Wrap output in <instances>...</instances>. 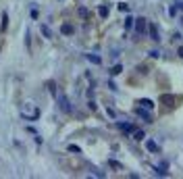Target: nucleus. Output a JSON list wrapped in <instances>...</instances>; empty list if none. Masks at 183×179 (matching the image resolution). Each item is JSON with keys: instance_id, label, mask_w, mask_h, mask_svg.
<instances>
[{"instance_id": "f257e3e1", "label": "nucleus", "mask_w": 183, "mask_h": 179, "mask_svg": "<svg viewBox=\"0 0 183 179\" xmlns=\"http://www.w3.org/2000/svg\"><path fill=\"white\" fill-rule=\"evenodd\" d=\"M150 36H152V40H154V42H160L158 27H156V25H150Z\"/></svg>"}, {"instance_id": "f03ea898", "label": "nucleus", "mask_w": 183, "mask_h": 179, "mask_svg": "<svg viewBox=\"0 0 183 179\" xmlns=\"http://www.w3.org/2000/svg\"><path fill=\"white\" fill-rule=\"evenodd\" d=\"M135 27L139 34H144V29H146V23H144V19H135Z\"/></svg>"}, {"instance_id": "7ed1b4c3", "label": "nucleus", "mask_w": 183, "mask_h": 179, "mask_svg": "<svg viewBox=\"0 0 183 179\" xmlns=\"http://www.w3.org/2000/svg\"><path fill=\"white\" fill-rule=\"evenodd\" d=\"M146 146H148V150H150V152H156V150H158V144H156V142H152V140H150V142L146 144Z\"/></svg>"}, {"instance_id": "20e7f679", "label": "nucleus", "mask_w": 183, "mask_h": 179, "mask_svg": "<svg viewBox=\"0 0 183 179\" xmlns=\"http://www.w3.org/2000/svg\"><path fill=\"white\" fill-rule=\"evenodd\" d=\"M139 104L144 108H154V102H152V100H139Z\"/></svg>"}, {"instance_id": "39448f33", "label": "nucleus", "mask_w": 183, "mask_h": 179, "mask_svg": "<svg viewBox=\"0 0 183 179\" xmlns=\"http://www.w3.org/2000/svg\"><path fill=\"white\" fill-rule=\"evenodd\" d=\"M135 113H137V115H139V117H144V119H146V121H150V115H148V113H146V110H142V108H135Z\"/></svg>"}, {"instance_id": "423d86ee", "label": "nucleus", "mask_w": 183, "mask_h": 179, "mask_svg": "<svg viewBox=\"0 0 183 179\" xmlns=\"http://www.w3.org/2000/svg\"><path fill=\"white\" fill-rule=\"evenodd\" d=\"M6 21H9V15H6V13H2V31L6 29Z\"/></svg>"}, {"instance_id": "0eeeda50", "label": "nucleus", "mask_w": 183, "mask_h": 179, "mask_svg": "<svg viewBox=\"0 0 183 179\" xmlns=\"http://www.w3.org/2000/svg\"><path fill=\"white\" fill-rule=\"evenodd\" d=\"M133 138H135L137 142H139V140H144V131H135V133H133Z\"/></svg>"}, {"instance_id": "6e6552de", "label": "nucleus", "mask_w": 183, "mask_h": 179, "mask_svg": "<svg viewBox=\"0 0 183 179\" xmlns=\"http://www.w3.org/2000/svg\"><path fill=\"white\" fill-rule=\"evenodd\" d=\"M121 71H123V67L119 65V67H113V71H110V73H113V75H119V73H121Z\"/></svg>"}, {"instance_id": "1a4fd4ad", "label": "nucleus", "mask_w": 183, "mask_h": 179, "mask_svg": "<svg viewBox=\"0 0 183 179\" xmlns=\"http://www.w3.org/2000/svg\"><path fill=\"white\" fill-rule=\"evenodd\" d=\"M63 31H65V34H71V31H73V27H71V25H65V27H63Z\"/></svg>"}, {"instance_id": "9d476101", "label": "nucleus", "mask_w": 183, "mask_h": 179, "mask_svg": "<svg viewBox=\"0 0 183 179\" xmlns=\"http://www.w3.org/2000/svg\"><path fill=\"white\" fill-rule=\"evenodd\" d=\"M100 15H102V17H106V15H108V9H106V6H104V9H100Z\"/></svg>"}, {"instance_id": "9b49d317", "label": "nucleus", "mask_w": 183, "mask_h": 179, "mask_svg": "<svg viewBox=\"0 0 183 179\" xmlns=\"http://www.w3.org/2000/svg\"><path fill=\"white\" fill-rule=\"evenodd\" d=\"M179 56H183V48H181V50H179Z\"/></svg>"}, {"instance_id": "f8f14e48", "label": "nucleus", "mask_w": 183, "mask_h": 179, "mask_svg": "<svg viewBox=\"0 0 183 179\" xmlns=\"http://www.w3.org/2000/svg\"><path fill=\"white\" fill-rule=\"evenodd\" d=\"M179 23H181V25H183V17H181V21H179Z\"/></svg>"}]
</instances>
